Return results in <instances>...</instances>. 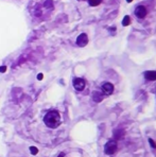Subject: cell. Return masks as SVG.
Returning <instances> with one entry per match:
<instances>
[{"mask_svg": "<svg viewBox=\"0 0 156 157\" xmlns=\"http://www.w3.org/2000/svg\"><path fill=\"white\" fill-rule=\"evenodd\" d=\"M149 143L151 144V146L153 149H156V143H155V141H154L153 139H151V138L149 139Z\"/></svg>", "mask_w": 156, "mask_h": 157, "instance_id": "cell-11", "label": "cell"}, {"mask_svg": "<svg viewBox=\"0 0 156 157\" xmlns=\"http://www.w3.org/2000/svg\"><path fill=\"white\" fill-rule=\"evenodd\" d=\"M45 124L50 128H56L61 124V115L56 110H50L44 117Z\"/></svg>", "mask_w": 156, "mask_h": 157, "instance_id": "cell-1", "label": "cell"}, {"mask_svg": "<svg viewBox=\"0 0 156 157\" xmlns=\"http://www.w3.org/2000/svg\"><path fill=\"white\" fill-rule=\"evenodd\" d=\"M132 1H133V0H126V2H129V3L132 2Z\"/></svg>", "mask_w": 156, "mask_h": 157, "instance_id": "cell-12", "label": "cell"}, {"mask_svg": "<svg viewBox=\"0 0 156 157\" xmlns=\"http://www.w3.org/2000/svg\"><path fill=\"white\" fill-rule=\"evenodd\" d=\"M102 99H103V96H102L101 93H99L98 91H94V100L96 101V102H100V101H102Z\"/></svg>", "mask_w": 156, "mask_h": 157, "instance_id": "cell-8", "label": "cell"}, {"mask_svg": "<svg viewBox=\"0 0 156 157\" xmlns=\"http://www.w3.org/2000/svg\"><path fill=\"white\" fill-rule=\"evenodd\" d=\"M117 151V141L108 140L104 146V153L106 155H112Z\"/></svg>", "mask_w": 156, "mask_h": 157, "instance_id": "cell-2", "label": "cell"}, {"mask_svg": "<svg viewBox=\"0 0 156 157\" xmlns=\"http://www.w3.org/2000/svg\"><path fill=\"white\" fill-rule=\"evenodd\" d=\"M145 77L148 81H156V71H154V70L146 71Z\"/></svg>", "mask_w": 156, "mask_h": 157, "instance_id": "cell-7", "label": "cell"}, {"mask_svg": "<svg viewBox=\"0 0 156 157\" xmlns=\"http://www.w3.org/2000/svg\"><path fill=\"white\" fill-rule=\"evenodd\" d=\"M130 23H131V17H130L129 15H125L123 20H122V25H123L124 27H126V26H129Z\"/></svg>", "mask_w": 156, "mask_h": 157, "instance_id": "cell-9", "label": "cell"}, {"mask_svg": "<svg viewBox=\"0 0 156 157\" xmlns=\"http://www.w3.org/2000/svg\"><path fill=\"white\" fill-rule=\"evenodd\" d=\"M102 92H103L104 95H106V96L112 95V93L114 92V85L110 82L104 83V84L102 85Z\"/></svg>", "mask_w": 156, "mask_h": 157, "instance_id": "cell-4", "label": "cell"}, {"mask_svg": "<svg viewBox=\"0 0 156 157\" xmlns=\"http://www.w3.org/2000/svg\"><path fill=\"white\" fill-rule=\"evenodd\" d=\"M147 9H146L145 5H138L137 8L135 9V15L136 17H138L139 19H142L147 16Z\"/></svg>", "mask_w": 156, "mask_h": 157, "instance_id": "cell-3", "label": "cell"}, {"mask_svg": "<svg viewBox=\"0 0 156 157\" xmlns=\"http://www.w3.org/2000/svg\"><path fill=\"white\" fill-rule=\"evenodd\" d=\"M74 87L78 91H82L85 88V81L81 77H76L74 80Z\"/></svg>", "mask_w": 156, "mask_h": 157, "instance_id": "cell-5", "label": "cell"}, {"mask_svg": "<svg viewBox=\"0 0 156 157\" xmlns=\"http://www.w3.org/2000/svg\"><path fill=\"white\" fill-rule=\"evenodd\" d=\"M87 43H88V36L85 33L80 34L78 38H76V45L79 47H84V46L87 45Z\"/></svg>", "mask_w": 156, "mask_h": 157, "instance_id": "cell-6", "label": "cell"}, {"mask_svg": "<svg viewBox=\"0 0 156 157\" xmlns=\"http://www.w3.org/2000/svg\"><path fill=\"white\" fill-rule=\"evenodd\" d=\"M88 2L92 7H97V5H101L102 0H88Z\"/></svg>", "mask_w": 156, "mask_h": 157, "instance_id": "cell-10", "label": "cell"}]
</instances>
